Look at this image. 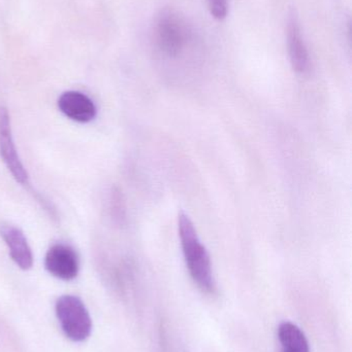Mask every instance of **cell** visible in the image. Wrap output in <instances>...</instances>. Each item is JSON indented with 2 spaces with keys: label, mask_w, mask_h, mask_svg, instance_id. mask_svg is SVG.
<instances>
[{
  "label": "cell",
  "mask_w": 352,
  "mask_h": 352,
  "mask_svg": "<svg viewBox=\"0 0 352 352\" xmlns=\"http://www.w3.org/2000/svg\"><path fill=\"white\" fill-rule=\"evenodd\" d=\"M0 236L8 245L14 264L22 270H29L33 265V254L23 232L14 226L1 225Z\"/></svg>",
  "instance_id": "obj_7"
},
{
  "label": "cell",
  "mask_w": 352,
  "mask_h": 352,
  "mask_svg": "<svg viewBox=\"0 0 352 352\" xmlns=\"http://www.w3.org/2000/svg\"><path fill=\"white\" fill-rule=\"evenodd\" d=\"M211 14L217 20H223L227 14V0H207Z\"/></svg>",
  "instance_id": "obj_10"
},
{
  "label": "cell",
  "mask_w": 352,
  "mask_h": 352,
  "mask_svg": "<svg viewBox=\"0 0 352 352\" xmlns=\"http://www.w3.org/2000/svg\"><path fill=\"white\" fill-rule=\"evenodd\" d=\"M182 252L190 276L203 293L213 295L216 292V283L213 275L210 256L187 214L181 212L178 219Z\"/></svg>",
  "instance_id": "obj_1"
},
{
  "label": "cell",
  "mask_w": 352,
  "mask_h": 352,
  "mask_svg": "<svg viewBox=\"0 0 352 352\" xmlns=\"http://www.w3.org/2000/svg\"><path fill=\"white\" fill-rule=\"evenodd\" d=\"M189 30L184 19L172 10L159 12L154 23L155 45L161 53L169 57H177L186 47Z\"/></svg>",
  "instance_id": "obj_2"
},
{
  "label": "cell",
  "mask_w": 352,
  "mask_h": 352,
  "mask_svg": "<svg viewBox=\"0 0 352 352\" xmlns=\"http://www.w3.org/2000/svg\"><path fill=\"white\" fill-rule=\"evenodd\" d=\"M58 107L65 117L78 123H89L96 117L94 102L78 91L64 92L58 99Z\"/></svg>",
  "instance_id": "obj_6"
},
{
  "label": "cell",
  "mask_w": 352,
  "mask_h": 352,
  "mask_svg": "<svg viewBox=\"0 0 352 352\" xmlns=\"http://www.w3.org/2000/svg\"><path fill=\"white\" fill-rule=\"evenodd\" d=\"M287 45L293 70L298 74H306L310 68L309 54L295 16L289 18L287 25Z\"/></svg>",
  "instance_id": "obj_8"
},
{
  "label": "cell",
  "mask_w": 352,
  "mask_h": 352,
  "mask_svg": "<svg viewBox=\"0 0 352 352\" xmlns=\"http://www.w3.org/2000/svg\"><path fill=\"white\" fill-rule=\"evenodd\" d=\"M45 267L52 276L70 281L78 276L80 262L76 250L72 246L56 243L45 254Z\"/></svg>",
  "instance_id": "obj_5"
},
{
  "label": "cell",
  "mask_w": 352,
  "mask_h": 352,
  "mask_svg": "<svg viewBox=\"0 0 352 352\" xmlns=\"http://www.w3.org/2000/svg\"><path fill=\"white\" fill-rule=\"evenodd\" d=\"M56 316L70 340L82 342L90 336L92 320L80 298L72 295L60 297L56 302Z\"/></svg>",
  "instance_id": "obj_3"
},
{
  "label": "cell",
  "mask_w": 352,
  "mask_h": 352,
  "mask_svg": "<svg viewBox=\"0 0 352 352\" xmlns=\"http://www.w3.org/2000/svg\"><path fill=\"white\" fill-rule=\"evenodd\" d=\"M0 156L12 173V177L22 186H28V173L19 156L12 138L10 115L8 109L3 107L0 109Z\"/></svg>",
  "instance_id": "obj_4"
},
{
  "label": "cell",
  "mask_w": 352,
  "mask_h": 352,
  "mask_svg": "<svg viewBox=\"0 0 352 352\" xmlns=\"http://www.w3.org/2000/svg\"><path fill=\"white\" fill-rule=\"evenodd\" d=\"M278 340L282 352H310L305 333L291 322H283L278 327Z\"/></svg>",
  "instance_id": "obj_9"
}]
</instances>
